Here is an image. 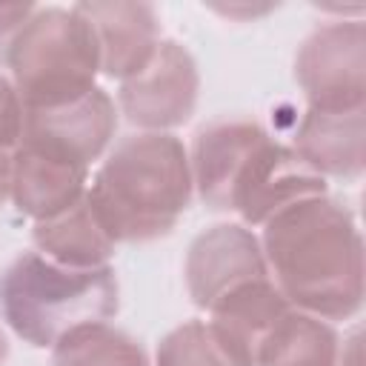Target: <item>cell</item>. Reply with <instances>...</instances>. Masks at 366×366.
<instances>
[{
	"instance_id": "obj_9",
	"label": "cell",
	"mask_w": 366,
	"mask_h": 366,
	"mask_svg": "<svg viewBox=\"0 0 366 366\" xmlns=\"http://www.w3.org/2000/svg\"><path fill=\"white\" fill-rule=\"evenodd\" d=\"M263 274L254 240L234 226H220L203 234L192 249L189 280L197 303H217L232 289Z\"/></svg>"
},
{
	"instance_id": "obj_14",
	"label": "cell",
	"mask_w": 366,
	"mask_h": 366,
	"mask_svg": "<svg viewBox=\"0 0 366 366\" xmlns=\"http://www.w3.org/2000/svg\"><path fill=\"white\" fill-rule=\"evenodd\" d=\"M160 366H237V363L223 352V346L214 340L212 332L192 323L186 329H177L166 340L160 352Z\"/></svg>"
},
{
	"instance_id": "obj_4",
	"label": "cell",
	"mask_w": 366,
	"mask_h": 366,
	"mask_svg": "<svg viewBox=\"0 0 366 366\" xmlns=\"http://www.w3.org/2000/svg\"><path fill=\"white\" fill-rule=\"evenodd\" d=\"M20 94L34 109H54L92 92L100 46L80 9H40L9 46Z\"/></svg>"
},
{
	"instance_id": "obj_6",
	"label": "cell",
	"mask_w": 366,
	"mask_h": 366,
	"mask_svg": "<svg viewBox=\"0 0 366 366\" xmlns=\"http://www.w3.org/2000/svg\"><path fill=\"white\" fill-rule=\"evenodd\" d=\"M194 66L177 43H157L149 63L126 77L123 106L132 120L166 126L186 117L194 100Z\"/></svg>"
},
{
	"instance_id": "obj_5",
	"label": "cell",
	"mask_w": 366,
	"mask_h": 366,
	"mask_svg": "<svg viewBox=\"0 0 366 366\" xmlns=\"http://www.w3.org/2000/svg\"><path fill=\"white\" fill-rule=\"evenodd\" d=\"M343 23L315 31L297 60L300 80L320 112H343L349 100H360L363 26L357 20H349V26Z\"/></svg>"
},
{
	"instance_id": "obj_12",
	"label": "cell",
	"mask_w": 366,
	"mask_h": 366,
	"mask_svg": "<svg viewBox=\"0 0 366 366\" xmlns=\"http://www.w3.org/2000/svg\"><path fill=\"white\" fill-rule=\"evenodd\" d=\"M37 240L63 263L83 269H94V263L109 254V234L94 217L92 206L83 203H74L63 214L51 217V223H43Z\"/></svg>"
},
{
	"instance_id": "obj_1",
	"label": "cell",
	"mask_w": 366,
	"mask_h": 366,
	"mask_svg": "<svg viewBox=\"0 0 366 366\" xmlns=\"http://www.w3.org/2000/svg\"><path fill=\"white\" fill-rule=\"evenodd\" d=\"M189 197L186 154L177 140L146 134L123 143L92 189L89 206L109 237H143L172 226Z\"/></svg>"
},
{
	"instance_id": "obj_8",
	"label": "cell",
	"mask_w": 366,
	"mask_h": 366,
	"mask_svg": "<svg viewBox=\"0 0 366 366\" xmlns=\"http://www.w3.org/2000/svg\"><path fill=\"white\" fill-rule=\"evenodd\" d=\"M214 306H217V320L212 332L214 340L237 366L254 363L266 337L283 317L280 295L260 280H249L232 289L229 295H223Z\"/></svg>"
},
{
	"instance_id": "obj_15",
	"label": "cell",
	"mask_w": 366,
	"mask_h": 366,
	"mask_svg": "<svg viewBox=\"0 0 366 366\" xmlns=\"http://www.w3.org/2000/svg\"><path fill=\"white\" fill-rule=\"evenodd\" d=\"M17 132H20L17 100H14V92L9 89V83L0 77V197H3V189L9 183V157H6V149L14 143Z\"/></svg>"
},
{
	"instance_id": "obj_17",
	"label": "cell",
	"mask_w": 366,
	"mask_h": 366,
	"mask_svg": "<svg viewBox=\"0 0 366 366\" xmlns=\"http://www.w3.org/2000/svg\"><path fill=\"white\" fill-rule=\"evenodd\" d=\"M0 355H3V340H0Z\"/></svg>"
},
{
	"instance_id": "obj_13",
	"label": "cell",
	"mask_w": 366,
	"mask_h": 366,
	"mask_svg": "<svg viewBox=\"0 0 366 366\" xmlns=\"http://www.w3.org/2000/svg\"><path fill=\"white\" fill-rule=\"evenodd\" d=\"M57 366H143V355L126 337L89 323L60 340Z\"/></svg>"
},
{
	"instance_id": "obj_2",
	"label": "cell",
	"mask_w": 366,
	"mask_h": 366,
	"mask_svg": "<svg viewBox=\"0 0 366 366\" xmlns=\"http://www.w3.org/2000/svg\"><path fill=\"white\" fill-rule=\"evenodd\" d=\"M266 240L295 300L323 312H346L357 300V240L337 209L297 203L272 220Z\"/></svg>"
},
{
	"instance_id": "obj_7",
	"label": "cell",
	"mask_w": 366,
	"mask_h": 366,
	"mask_svg": "<svg viewBox=\"0 0 366 366\" xmlns=\"http://www.w3.org/2000/svg\"><path fill=\"white\" fill-rule=\"evenodd\" d=\"M80 14L92 23L100 63L109 74L132 77L157 49L154 9L143 3H80Z\"/></svg>"
},
{
	"instance_id": "obj_10",
	"label": "cell",
	"mask_w": 366,
	"mask_h": 366,
	"mask_svg": "<svg viewBox=\"0 0 366 366\" xmlns=\"http://www.w3.org/2000/svg\"><path fill=\"white\" fill-rule=\"evenodd\" d=\"M83 172L86 166L26 143L11 174V186L20 200V209L37 217L63 214L77 203Z\"/></svg>"
},
{
	"instance_id": "obj_16",
	"label": "cell",
	"mask_w": 366,
	"mask_h": 366,
	"mask_svg": "<svg viewBox=\"0 0 366 366\" xmlns=\"http://www.w3.org/2000/svg\"><path fill=\"white\" fill-rule=\"evenodd\" d=\"M31 6L29 3H0V37L11 29H20L29 17H31Z\"/></svg>"
},
{
	"instance_id": "obj_3",
	"label": "cell",
	"mask_w": 366,
	"mask_h": 366,
	"mask_svg": "<svg viewBox=\"0 0 366 366\" xmlns=\"http://www.w3.org/2000/svg\"><path fill=\"white\" fill-rule=\"evenodd\" d=\"M0 300L11 326L37 346L100 323L114 309L109 269H60L37 254L20 257L0 283Z\"/></svg>"
},
{
	"instance_id": "obj_11",
	"label": "cell",
	"mask_w": 366,
	"mask_h": 366,
	"mask_svg": "<svg viewBox=\"0 0 366 366\" xmlns=\"http://www.w3.org/2000/svg\"><path fill=\"white\" fill-rule=\"evenodd\" d=\"M263 140V134L249 123H223L212 126L197 140V180L203 194L217 203L229 206L232 186L252 154V149Z\"/></svg>"
}]
</instances>
